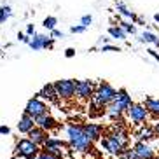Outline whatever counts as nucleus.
Masks as SVG:
<instances>
[{"mask_svg": "<svg viewBox=\"0 0 159 159\" xmlns=\"http://www.w3.org/2000/svg\"><path fill=\"white\" fill-rule=\"evenodd\" d=\"M65 133H66L68 147L74 150V154L84 156V154H89V152L93 150V142L86 136V133L82 131V126H80V124H75V122L66 124Z\"/></svg>", "mask_w": 159, "mask_h": 159, "instance_id": "1", "label": "nucleus"}, {"mask_svg": "<svg viewBox=\"0 0 159 159\" xmlns=\"http://www.w3.org/2000/svg\"><path fill=\"white\" fill-rule=\"evenodd\" d=\"M42 150L39 145H35L28 138H19L14 143V156L21 159H37Z\"/></svg>", "mask_w": 159, "mask_h": 159, "instance_id": "2", "label": "nucleus"}, {"mask_svg": "<svg viewBox=\"0 0 159 159\" xmlns=\"http://www.w3.org/2000/svg\"><path fill=\"white\" fill-rule=\"evenodd\" d=\"M66 147H68V142L56 138V136H51L47 140V143L42 147V152H46V154L52 156V157H56V159H63Z\"/></svg>", "mask_w": 159, "mask_h": 159, "instance_id": "3", "label": "nucleus"}, {"mask_svg": "<svg viewBox=\"0 0 159 159\" xmlns=\"http://www.w3.org/2000/svg\"><path fill=\"white\" fill-rule=\"evenodd\" d=\"M128 119L131 121V124L136 128L143 126L145 122H147V119H149V112H147V108H145L143 103H133L131 105V108L128 110Z\"/></svg>", "mask_w": 159, "mask_h": 159, "instance_id": "4", "label": "nucleus"}, {"mask_svg": "<svg viewBox=\"0 0 159 159\" xmlns=\"http://www.w3.org/2000/svg\"><path fill=\"white\" fill-rule=\"evenodd\" d=\"M96 86L93 80L84 79V80H77L75 82V96L80 100V102H91V98L94 96V91H96Z\"/></svg>", "mask_w": 159, "mask_h": 159, "instance_id": "5", "label": "nucleus"}, {"mask_svg": "<svg viewBox=\"0 0 159 159\" xmlns=\"http://www.w3.org/2000/svg\"><path fill=\"white\" fill-rule=\"evenodd\" d=\"M25 114H28L30 117H33V119H37V117L44 116V114H49V112H47V103L35 94L33 98H30L28 102H26Z\"/></svg>", "mask_w": 159, "mask_h": 159, "instance_id": "6", "label": "nucleus"}, {"mask_svg": "<svg viewBox=\"0 0 159 159\" xmlns=\"http://www.w3.org/2000/svg\"><path fill=\"white\" fill-rule=\"evenodd\" d=\"M75 79H60L54 82L60 100H72L75 96Z\"/></svg>", "mask_w": 159, "mask_h": 159, "instance_id": "7", "label": "nucleus"}, {"mask_svg": "<svg viewBox=\"0 0 159 159\" xmlns=\"http://www.w3.org/2000/svg\"><path fill=\"white\" fill-rule=\"evenodd\" d=\"M82 126V131L86 133V136H88L89 140L93 142H100L103 138V135H105V128L102 126V124H96V122H84V124H80Z\"/></svg>", "mask_w": 159, "mask_h": 159, "instance_id": "8", "label": "nucleus"}, {"mask_svg": "<svg viewBox=\"0 0 159 159\" xmlns=\"http://www.w3.org/2000/svg\"><path fill=\"white\" fill-rule=\"evenodd\" d=\"M133 103H135V102L131 100V94L128 93L126 89H124V88L117 89V98L112 102L114 107H117L122 114H124V112H128V110L131 108V105H133Z\"/></svg>", "mask_w": 159, "mask_h": 159, "instance_id": "9", "label": "nucleus"}, {"mask_svg": "<svg viewBox=\"0 0 159 159\" xmlns=\"http://www.w3.org/2000/svg\"><path fill=\"white\" fill-rule=\"evenodd\" d=\"M52 44H54V39L47 37L46 33H35L28 46L32 47L33 51H42V49H51Z\"/></svg>", "mask_w": 159, "mask_h": 159, "instance_id": "10", "label": "nucleus"}, {"mask_svg": "<svg viewBox=\"0 0 159 159\" xmlns=\"http://www.w3.org/2000/svg\"><path fill=\"white\" fill-rule=\"evenodd\" d=\"M135 150V154L140 159H159L156 156V149L150 143H145V142H135V145L131 147Z\"/></svg>", "mask_w": 159, "mask_h": 159, "instance_id": "11", "label": "nucleus"}, {"mask_svg": "<svg viewBox=\"0 0 159 159\" xmlns=\"http://www.w3.org/2000/svg\"><path fill=\"white\" fill-rule=\"evenodd\" d=\"M133 138H135L136 142H145V143H150L152 140H156L154 128L149 126V124H143V126L136 128L135 133H133Z\"/></svg>", "mask_w": 159, "mask_h": 159, "instance_id": "12", "label": "nucleus"}, {"mask_svg": "<svg viewBox=\"0 0 159 159\" xmlns=\"http://www.w3.org/2000/svg\"><path fill=\"white\" fill-rule=\"evenodd\" d=\"M28 140H32L35 145H39V147H44V145L47 143V140L51 138V135H49V131H46V129H42V128H39V126H35L32 131H30L28 135Z\"/></svg>", "mask_w": 159, "mask_h": 159, "instance_id": "13", "label": "nucleus"}, {"mask_svg": "<svg viewBox=\"0 0 159 159\" xmlns=\"http://www.w3.org/2000/svg\"><path fill=\"white\" fill-rule=\"evenodd\" d=\"M39 98H42L44 102H49V103H54V105H58L60 103V96H58L56 93V88H54V84H46L42 86V89L37 93Z\"/></svg>", "mask_w": 159, "mask_h": 159, "instance_id": "14", "label": "nucleus"}, {"mask_svg": "<svg viewBox=\"0 0 159 159\" xmlns=\"http://www.w3.org/2000/svg\"><path fill=\"white\" fill-rule=\"evenodd\" d=\"M35 126L42 128L46 131H52V129H60V122L51 116V114H44V116L35 119Z\"/></svg>", "mask_w": 159, "mask_h": 159, "instance_id": "15", "label": "nucleus"}, {"mask_svg": "<svg viewBox=\"0 0 159 159\" xmlns=\"http://www.w3.org/2000/svg\"><path fill=\"white\" fill-rule=\"evenodd\" d=\"M116 11H117V14L121 16V18H126L128 21H131V23H138V19H140L126 4H124V2H116Z\"/></svg>", "mask_w": 159, "mask_h": 159, "instance_id": "16", "label": "nucleus"}, {"mask_svg": "<svg viewBox=\"0 0 159 159\" xmlns=\"http://www.w3.org/2000/svg\"><path fill=\"white\" fill-rule=\"evenodd\" d=\"M33 128H35V119H33V117H30L28 114H23V116L19 117L18 131L21 133V135H28Z\"/></svg>", "mask_w": 159, "mask_h": 159, "instance_id": "17", "label": "nucleus"}, {"mask_svg": "<svg viewBox=\"0 0 159 159\" xmlns=\"http://www.w3.org/2000/svg\"><path fill=\"white\" fill-rule=\"evenodd\" d=\"M145 108H147V112L149 116L154 119V121H159V98H152V96H147L143 102Z\"/></svg>", "mask_w": 159, "mask_h": 159, "instance_id": "18", "label": "nucleus"}, {"mask_svg": "<svg viewBox=\"0 0 159 159\" xmlns=\"http://www.w3.org/2000/svg\"><path fill=\"white\" fill-rule=\"evenodd\" d=\"M108 37L117 39V40H126L128 39V33L119 26V25H110L108 26Z\"/></svg>", "mask_w": 159, "mask_h": 159, "instance_id": "19", "label": "nucleus"}, {"mask_svg": "<svg viewBox=\"0 0 159 159\" xmlns=\"http://www.w3.org/2000/svg\"><path fill=\"white\" fill-rule=\"evenodd\" d=\"M117 25H119V26H121V28L124 30L128 35H136V26H135V23H131V21H128V19H122L119 14H117Z\"/></svg>", "mask_w": 159, "mask_h": 159, "instance_id": "20", "label": "nucleus"}, {"mask_svg": "<svg viewBox=\"0 0 159 159\" xmlns=\"http://www.w3.org/2000/svg\"><path fill=\"white\" fill-rule=\"evenodd\" d=\"M138 40H140V42H145V44H152V46L159 47V37L156 35L154 32H147V30H145V32L142 33L140 37H138Z\"/></svg>", "mask_w": 159, "mask_h": 159, "instance_id": "21", "label": "nucleus"}, {"mask_svg": "<svg viewBox=\"0 0 159 159\" xmlns=\"http://www.w3.org/2000/svg\"><path fill=\"white\" fill-rule=\"evenodd\" d=\"M12 16V9H11V5H0V26L7 21V19Z\"/></svg>", "mask_w": 159, "mask_h": 159, "instance_id": "22", "label": "nucleus"}, {"mask_svg": "<svg viewBox=\"0 0 159 159\" xmlns=\"http://www.w3.org/2000/svg\"><path fill=\"white\" fill-rule=\"evenodd\" d=\"M56 25H58V18H56V16H47V18L42 21V26L46 30H49V32L56 30Z\"/></svg>", "mask_w": 159, "mask_h": 159, "instance_id": "23", "label": "nucleus"}, {"mask_svg": "<svg viewBox=\"0 0 159 159\" xmlns=\"http://www.w3.org/2000/svg\"><path fill=\"white\" fill-rule=\"evenodd\" d=\"M100 51H102V52H108V51H112V52H121V47L112 46V44H107V46H102V47H100Z\"/></svg>", "mask_w": 159, "mask_h": 159, "instance_id": "24", "label": "nucleus"}, {"mask_svg": "<svg viewBox=\"0 0 159 159\" xmlns=\"http://www.w3.org/2000/svg\"><path fill=\"white\" fill-rule=\"evenodd\" d=\"M121 159H140V157L135 154V150L133 149H126L124 150V154L121 156Z\"/></svg>", "mask_w": 159, "mask_h": 159, "instance_id": "25", "label": "nucleus"}, {"mask_svg": "<svg viewBox=\"0 0 159 159\" xmlns=\"http://www.w3.org/2000/svg\"><path fill=\"white\" fill-rule=\"evenodd\" d=\"M91 23H93V16H91V14H84L82 18H80V25H82V26H86V28H88Z\"/></svg>", "mask_w": 159, "mask_h": 159, "instance_id": "26", "label": "nucleus"}, {"mask_svg": "<svg viewBox=\"0 0 159 159\" xmlns=\"http://www.w3.org/2000/svg\"><path fill=\"white\" fill-rule=\"evenodd\" d=\"M86 30H88V28L82 26V25H74V26H70V33H74V35H75V33H84Z\"/></svg>", "mask_w": 159, "mask_h": 159, "instance_id": "27", "label": "nucleus"}, {"mask_svg": "<svg viewBox=\"0 0 159 159\" xmlns=\"http://www.w3.org/2000/svg\"><path fill=\"white\" fill-rule=\"evenodd\" d=\"M18 40H19V42H25V44H30V42H32V39H30L25 32H18Z\"/></svg>", "mask_w": 159, "mask_h": 159, "instance_id": "28", "label": "nucleus"}, {"mask_svg": "<svg viewBox=\"0 0 159 159\" xmlns=\"http://www.w3.org/2000/svg\"><path fill=\"white\" fill-rule=\"evenodd\" d=\"M25 33H26V35H28V37L32 39L33 35H35V33H37V32H35V25H33V23L26 25V32H25Z\"/></svg>", "mask_w": 159, "mask_h": 159, "instance_id": "29", "label": "nucleus"}, {"mask_svg": "<svg viewBox=\"0 0 159 159\" xmlns=\"http://www.w3.org/2000/svg\"><path fill=\"white\" fill-rule=\"evenodd\" d=\"M49 37H51V39H65L66 35H65V33H63V32H60V30H52V32H51V35H49Z\"/></svg>", "mask_w": 159, "mask_h": 159, "instance_id": "30", "label": "nucleus"}, {"mask_svg": "<svg viewBox=\"0 0 159 159\" xmlns=\"http://www.w3.org/2000/svg\"><path fill=\"white\" fill-rule=\"evenodd\" d=\"M65 56L66 58H74L75 56V49H74V47H66V49H65Z\"/></svg>", "mask_w": 159, "mask_h": 159, "instance_id": "31", "label": "nucleus"}, {"mask_svg": "<svg viewBox=\"0 0 159 159\" xmlns=\"http://www.w3.org/2000/svg\"><path fill=\"white\" fill-rule=\"evenodd\" d=\"M9 133H11V128L9 126H5V124L0 126V135H9Z\"/></svg>", "mask_w": 159, "mask_h": 159, "instance_id": "32", "label": "nucleus"}, {"mask_svg": "<svg viewBox=\"0 0 159 159\" xmlns=\"http://www.w3.org/2000/svg\"><path fill=\"white\" fill-rule=\"evenodd\" d=\"M108 40H110L108 37H105V35H102V37L98 39V44H100V46H107V44H108Z\"/></svg>", "mask_w": 159, "mask_h": 159, "instance_id": "33", "label": "nucleus"}, {"mask_svg": "<svg viewBox=\"0 0 159 159\" xmlns=\"http://www.w3.org/2000/svg\"><path fill=\"white\" fill-rule=\"evenodd\" d=\"M147 52H149L150 56L154 58V60H157V61H159V52H157V51H154V49H149Z\"/></svg>", "mask_w": 159, "mask_h": 159, "instance_id": "34", "label": "nucleus"}, {"mask_svg": "<svg viewBox=\"0 0 159 159\" xmlns=\"http://www.w3.org/2000/svg\"><path fill=\"white\" fill-rule=\"evenodd\" d=\"M37 159H56V157H52V156L46 154V152H40V154H39V157H37Z\"/></svg>", "mask_w": 159, "mask_h": 159, "instance_id": "35", "label": "nucleus"}, {"mask_svg": "<svg viewBox=\"0 0 159 159\" xmlns=\"http://www.w3.org/2000/svg\"><path fill=\"white\" fill-rule=\"evenodd\" d=\"M152 128H154V133H156V138H159V121H156V124H154V126H152Z\"/></svg>", "mask_w": 159, "mask_h": 159, "instance_id": "36", "label": "nucleus"}, {"mask_svg": "<svg viewBox=\"0 0 159 159\" xmlns=\"http://www.w3.org/2000/svg\"><path fill=\"white\" fill-rule=\"evenodd\" d=\"M154 21H156V23H159V14H154Z\"/></svg>", "mask_w": 159, "mask_h": 159, "instance_id": "37", "label": "nucleus"}]
</instances>
